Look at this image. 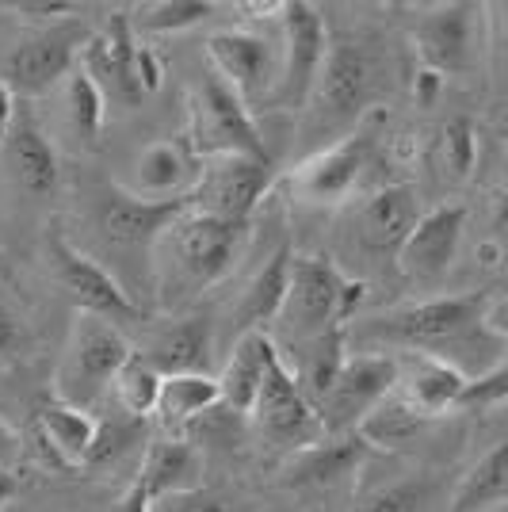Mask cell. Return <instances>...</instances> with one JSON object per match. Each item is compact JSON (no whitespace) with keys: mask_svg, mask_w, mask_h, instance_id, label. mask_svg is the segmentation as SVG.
Returning a JSON list of instances; mask_svg holds the SVG:
<instances>
[{"mask_svg":"<svg viewBox=\"0 0 508 512\" xmlns=\"http://www.w3.org/2000/svg\"><path fill=\"white\" fill-rule=\"evenodd\" d=\"M508 406V352L489 367L486 375L470 379L463 394V409H493Z\"/></svg>","mask_w":508,"mask_h":512,"instance_id":"39","label":"cell"},{"mask_svg":"<svg viewBox=\"0 0 508 512\" xmlns=\"http://www.w3.org/2000/svg\"><path fill=\"white\" fill-rule=\"evenodd\" d=\"M203 172V157L184 138H157L134 157V192L146 199H180L191 195Z\"/></svg>","mask_w":508,"mask_h":512,"instance_id":"22","label":"cell"},{"mask_svg":"<svg viewBox=\"0 0 508 512\" xmlns=\"http://www.w3.org/2000/svg\"><path fill=\"white\" fill-rule=\"evenodd\" d=\"M20 459V432L0 417V467H12Z\"/></svg>","mask_w":508,"mask_h":512,"instance_id":"45","label":"cell"},{"mask_svg":"<svg viewBox=\"0 0 508 512\" xmlns=\"http://www.w3.org/2000/svg\"><path fill=\"white\" fill-rule=\"evenodd\" d=\"M188 142L203 161L222 157V153H249V157H268L272 161V153H268L253 123V111L241 104L214 73L203 77L191 92Z\"/></svg>","mask_w":508,"mask_h":512,"instance_id":"11","label":"cell"},{"mask_svg":"<svg viewBox=\"0 0 508 512\" xmlns=\"http://www.w3.org/2000/svg\"><path fill=\"white\" fill-rule=\"evenodd\" d=\"M432 497H436V478L409 474V478H394V482L367 490L352 512H428Z\"/></svg>","mask_w":508,"mask_h":512,"instance_id":"33","label":"cell"},{"mask_svg":"<svg viewBox=\"0 0 508 512\" xmlns=\"http://www.w3.org/2000/svg\"><path fill=\"white\" fill-rule=\"evenodd\" d=\"M398 383V356L390 352H363L348 356L329 394L318 402L325 436H348L363 425V417L379 406Z\"/></svg>","mask_w":508,"mask_h":512,"instance_id":"14","label":"cell"},{"mask_svg":"<svg viewBox=\"0 0 508 512\" xmlns=\"http://www.w3.org/2000/svg\"><path fill=\"white\" fill-rule=\"evenodd\" d=\"M161 386H165V375H161L142 352H134V356L123 363V371L115 375L111 394H115V402H119V409H123L127 417H134V421H149V417H157Z\"/></svg>","mask_w":508,"mask_h":512,"instance_id":"31","label":"cell"},{"mask_svg":"<svg viewBox=\"0 0 508 512\" xmlns=\"http://www.w3.org/2000/svg\"><path fill=\"white\" fill-rule=\"evenodd\" d=\"M46 256L54 276L69 291V299L77 302L81 314H96L115 325H130L142 318L138 302L127 295V287L107 272L96 256H88L85 249H77L65 234H58V226L46 234Z\"/></svg>","mask_w":508,"mask_h":512,"instance_id":"13","label":"cell"},{"mask_svg":"<svg viewBox=\"0 0 508 512\" xmlns=\"http://www.w3.org/2000/svg\"><path fill=\"white\" fill-rule=\"evenodd\" d=\"M115 512H149L146 490H142L138 482H130V490L123 493V501H119V509H115Z\"/></svg>","mask_w":508,"mask_h":512,"instance_id":"47","label":"cell"},{"mask_svg":"<svg viewBox=\"0 0 508 512\" xmlns=\"http://www.w3.org/2000/svg\"><path fill=\"white\" fill-rule=\"evenodd\" d=\"M65 104H69V119H73L77 138L96 142V134H100L104 115H107V96L100 92V85L88 77L81 65L65 77Z\"/></svg>","mask_w":508,"mask_h":512,"instance_id":"35","label":"cell"},{"mask_svg":"<svg viewBox=\"0 0 508 512\" xmlns=\"http://www.w3.org/2000/svg\"><path fill=\"white\" fill-rule=\"evenodd\" d=\"M272 188V161L249 153L207 157L191 188V211L222 222H253V211Z\"/></svg>","mask_w":508,"mask_h":512,"instance_id":"12","label":"cell"},{"mask_svg":"<svg viewBox=\"0 0 508 512\" xmlns=\"http://www.w3.org/2000/svg\"><path fill=\"white\" fill-rule=\"evenodd\" d=\"M466 230V207L463 203H440L432 211L421 214L417 230L409 234V241L398 253V272H402L413 287H440L451 268H455V256L463 245Z\"/></svg>","mask_w":508,"mask_h":512,"instance_id":"18","label":"cell"},{"mask_svg":"<svg viewBox=\"0 0 508 512\" xmlns=\"http://www.w3.org/2000/svg\"><path fill=\"white\" fill-rule=\"evenodd\" d=\"M35 432L46 455L65 470H81L92 459L96 448V432H100V417L92 409L69 406L58 394H43L35 402Z\"/></svg>","mask_w":508,"mask_h":512,"instance_id":"21","label":"cell"},{"mask_svg":"<svg viewBox=\"0 0 508 512\" xmlns=\"http://www.w3.org/2000/svg\"><path fill=\"white\" fill-rule=\"evenodd\" d=\"M4 157L8 169L16 176L20 192L35 195V199H50L62 184V169H58V153L50 146L43 130L31 119H16L8 138H4Z\"/></svg>","mask_w":508,"mask_h":512,"instance_id":"23","label":"cell"},{"mask_svg":"<svg viewBox=\"0 0 508 512\" xmlns=\"http://www.w3.org/2000/svg\"><path fill=\"white\" fill-rule=\"evenodd\" d=\"M253 237V222H222L211 214L188 211L172 222L153 245V279L165 306L195 299L233 272Z\"/></svg>","mask_w":508,"mask_h":512,"instance_id":"2","label":"cell"},{"mask_svg":"<svg viewBox=\"0 0 508 512\" xmlns=\"http://www.w3.org/2000/svg\"><path fill=\"white\" fill-rule=\"evenodd\" d=\"M466 386H470V375L455 363L436 360V356H398L394 394L424 421L463 409Z\"/></svg>","mask_w":508,"mask_h":512,"instance_id":"20","label":"cell"},{"mask_svg":"<svg viewBox=\"0 0 508 512\" xmlns=\"http://www.w3.org/2000/svg\"><path fill=\"white\" fill-rule=\"evenodd\" d=\"M291 249L283 245L276 256H268V264L260 268L249 283V291L241 295L237 306V325L241 333H264L268 321H279V310L287 302V287H291Z\"/></svg>","mask_w":508,"mask_h":512,"instance_id":"27","label":"cell"},{"mask_svg":"<svg viewBox=\"0 0 508 512\" xmlns=\"http://www.w3.org/2000/svg\"><path fill=\"white\" fill-rule=\"evenodd\" d=\"M486 291L436 295L405 302L360 321V341L371 348H394L402 356H436L463 367L470 379L486 375L508 348L486 329Z\"/></svg>","mask_w":508,"mask_h":512,"instance_id":"1","label":"cell"},{"mask_svg":"<svg viewBox=\"0 0 508 512\" xmlns=\"http://www.w3.org/2000/svg\"><path fill=\"white\" fill-rule=\"evenodd\" d=\"M276 352V341L268 333H241L237 344H233L230 360L218 375V386H222V406H230L233 413H245L253 417L256 398H260V386H264V375H268V360Z\"/></svg>","mask_w":508,"mask_h":512,"instance_id":"24","label":"cell"},{"mask_svg":"<svg viewBox=\"0 0 508 512\" xmlns=\"http://www.w3.org/2000/svg\"><path fill=\"white\" fill-rule=\"evenodd\" d=\"M96 31L88 27L81 16L77 20L54 23V27H35L23 43H16V50L4 58L0 77L12 85L16 96H43L50 88L65 81L85 54L88 39Z\"/></svg>","mask_w":508,"mask_h":512,"instance_id":"9","label":"cell"},{"mask_svg":"<svg viewBox=\"0 0 508 512\" xmlns=\"http://www.w3.org/2000/svg\"><path fill=\"white\" fill-rule=\"evenodd\" d=\"M149 512H226V501L218 493L195 486V490H176L165 493V497H153Z\"/></svg>","mask_w":508,"mask_h":512,"instance_id":"40","label":"cell"},{"mask_svg":"<svg viewBox=\"0 0 508 512\" xmlns=\"http://www.w3.org/2000/svg\"><path fill=\"white\" fill-rule=\"evenodd\" d=\"M489 12H493V20L501 27V39H505V46H508V4H497V8H489Z\"/></svg>","mask_w":508,"mask_h":512,"instance_id":"51","label":"cell"},{"mask_svg":"<svg viewBox=\"0 0 508 512\" xmlns=\"http://www.w3.org/2000/svg\"><path fill=\"white\" fill-rule=\"evenodd\" d=\"M207 62L214 77L256 115L276 100L283 77V39H272L256 27H226L207 39Z\"/></svg>","mask_w":508,"mask_h":512,"instance_id":"6","label":"cell"},{"mask_svg":"<svg viewBox=\"0 0 508 512\" xmlns=\"http://www.w3.org/2000/svg\"><path fill=\"white\" fill-rule=\"evenodd\" d=\"M279 39H283V77H279L272 111H306L329 58V31L314 4L287 0L279 4Z\"/></svg>","mask_w":508,"mask_h":512,"instance_id":"10","label":"cell"},{"mask_svg":"<svg viewBox=\"0 0 508 512\" xmlns=\"http://www.w3.org/2000/svg\"><path fill=\"white\" fill-rule=\"evenodd\" d=\"M142 425H146V421H134L127 413H119V421H115V417H111V421H100L96 448H92L88 467H111V463H119V459L142 440Z\"/></svg>","mask_w":508,"mask_h":512,"instance_id":"37","label":"cell"},{"mask_svg":"<svg viewBox=\"0 0 508 512\" xmlns=\"http://www.w3.org/2000/svg\"><path fill=\"white\" fill-rule=\"evenodd\" d=\"M440 92H444V77L432 73V69H417V77H413V100L421 107H432L440 100Z\"/></svg>","mask_w":508,"mask_h":512,"instance_id":"43","label":"cell"},{"mask_svg":"<svg viewBox=\"0 0 508 512\" xmlns=\"http://www.w3.org/2000/svg\"><path fill=\"white\" fill-rule=\"evenodd\" d=\"M130 356H134V344L115 321L77 310L65 341V356L54 375V394L69 406L92 409L104 394H111V383Z\"/></svg>","mask_w":508,"mask_h":512,"instance_id":"4","label":"cell"},{"mask_svg":"<svg viewBox=\"0 0 508 512\" xmlns=\"http://www.w3.org/2000/svg\"><path fill=\"white\" fill-rule=\"evenodd\" d=\"M428 425L424 417H417L413 409L405 406L402 398L390 390L386 398H382L379 406L371 409L367 417H363V425L356 428V436H360L367 448L375 451H394L398 444H405V440H413L421 428Z\"/></svg>","mask_w":508,"mask_h":512,"instance_id":"32","label":"cell"},{"mask_svg":"<svg viewBox=\"0 0 508 512\" xmlns=\"http://www.w3.org/2000/svg\"><path fill=\"white\" fill-rule=\"evenodd\" d=\"M138 46H142V39H138L130 16L115 12L104 31H96L88 39L85 54H81V69L100 85V92L127 107L142 104V92L134 85V54H138Z\"/></svg>","mask_w":508,"mask_h":512,"instance_id":"19","label":"cell"},{"mask_svg":"<svg viewBox=\"0 0 508 512\" xmlns=\"http://www.w3.org/2000/svg\"><path fill=\"white\" fill-rule=\"evenodd\" d=\"M508 505V436L463 474L451 497V512H493Z\"/></svg>","mask_w":508,"mask_h":512,"instance_id":"29","label":"cell"},{"mask_svg":"<svg viewBox=\"0 0 508 512\" xmlns=\"http://www.w3.org/2000/svg\"><path fill=\"white\" fill-rule=\"evenodd\" d=\"M20 493V478H16V470L12 467H0V509L4 505H12V497Z\"/></svg>","mask_w":508,"mask_h":512,"instance_id":"49","label":"cell"},{"mask_svg":"<svg viewBox=\"0 0 508 512\" xmlns=\"http://www.w3.org/2000/svg\"><path fill=\"white\" fill-rule=\"evenodd\" d=\"M35 356V333L16 314L8 302L0 299V363H27Z\"/></svg>","mask_w":508,"mask_h":512,"instance_id":"38","label":"cell"},{"mask_svg":"<svg viewBox=\"0 0 508 512\" xmlns=\"http://www.w3.org/2000/svg\"><path fill=\"white\" fill-rule=\"evenodd\" d=\"M421 222V203L409 184H390L367 195L356 211L348 214L344 230H348V245L360 256H371L375 264L398 260L402 245Z\"/></svg>","mask_w":508,"mask_h":512,"instance_id":"16","label":"cell"},{"mask_svg":"<svg viewBox=\"0 0 508 512\" xmlns=\"http://www.w3.org/2000/svg\"><path fill=\"white\" fill-rule=\"evenodd\" d=\"M436 161L444 169L447 180L463 184L466 176L474 172V161H478V130L466 115H455L444 130H440V142H436Z\"/></svg>","mask_w":508,"mask_h":512,"instance_id":"36","label":"cell"},{"mask_svg":"<svg viewBox=\"0 0 508 512\" xmlns=\"http://www.w3.org/2000/svg\"><path fill=\"white\" fill-rule=\"evenodd\" d=\"M161 375H188L203 371L211 356V325L207 318H172L142 352Z\"/></svg>","mask_w":508,"mask_h":512,"instance_id":"26","label":"cell"},{"mask_svg":"<svg viewBox=\"0 0 508 512\" xmlns=\"http://www.w3.org/2000/svg\"><path fill=\"white\" fill-rule=\"evenodd\" d=\"M12 12L31 27H54V23L77 20V4H65V0H27V4H12Z\"/></svg>","mask_w":508,"mask_h":512,"instance_id":"41","label":"cell"},{"mask_svg":"<svg viewBox=\"0 0 508 512\" xmlns=\"http://www.w3.org/2000/svg\"><path fill=\"white\" fill-rule=\"evenodd\" d=\"M199 474H203L199 451L180 436H161V440L146 444V455H142V467L134 474V482L153 501V497H165V493L176 490H195Z\"/></svg>","mask_w":508,"mask_h":512,"instance_id":"25","label":"cell"},{"mask_svg":"<svg viewBox=\"0 0 508 512\" xmlns=\"http://www.w3.org/2000/svg\"><path fill=\"white\" fill-rule=\"evenodd\" d=\"M253 425L260 432V440L276 444V448L306 451L314 448L318 440H325L318 406L302 390L295 367L279 352V344L272 352V360H268V375H264V386H260V398H256L253 409Z\"/></svg>","mask_w":508,"mask_h":512,"instance_id":"7","label":"cell"},{"mask_svg":"<svg viewBox=\"0 0 508 512\" xmlns=\"http://www.w3.org/2000/svg\"><path fill=\"white\" fill-rule=\"evenodd\" d=\"M363 299H367V283L344 276L333 260L295 256L291 260V287H287V302L279 310V321L291 333V341L306 344L321 333L344 329L356 318Z\"/></svg>","mask_w":508,"mask_h":512,"instance_id":"3","label":"cell"},{"mask_svg":"<svg viewBox=\"0 0 508 512\" xmlns=\"http://www.w3.org/2000/svg\"><path fill=\"white\" fill-rule=\"evenodd\" d=\"M20 287V276H16V264H12V256L4 249V241H0V291H16Z\"/></svg>","mask_w":508,"mask_h":512,"instance_id":"48","label":"cell"},{"mask_svg":"<svg viewBox=\"0 0 508 512\" xmlns=\"http://www.w3.org/2000/svg\"><path fill=\"white\" fill-rule=\"evenodd\" d=\"M363 455H367V444H363L356 432H348V436H325L314 448L298 451V463L291 474H295L302 486H329V482H337L340 474H352V470L360 467Z\"/></svg>","mask_w":508,"mask_h":512,"instance_id":"30","label":"cell"},{"mask_svg":"<svg viewBox=\"0 0 508 512\" xmlns=\"http://www.w3.org/2000/svg\"><path fill=\"white\" fill-rule=\"evenodd\" d=\"M489 8L482 4H436L413 23V46L421 69H432L440 77H463L474 73L486 46Z\"/></svg>","mask_w":508,"mask_h":512,"instance_id":"8","label":"cell"},{"mask_svg":"<svg viewBox=\"0 0 508 512\" xmlns=\"http://www.w3.org/2000/svg\"><path fill=\"white\" fill-rule=\"evenodd\" d=\"M211 16L214 4H203V0H153V4L134 8L130 23H134V31H146V35H172V31H188Z\"/></svg>","mask_w":508,"mask_h":512,"instance_id":"34","label":"cell"},{"mask_svg":"<svg viewBox=\"0 0 508 512\" xmlns=\"http://www.w3.org/2000/svg\"><path fill=\"white\" fill-rule=\"evenodd\" d=\"M222 402V386L207 371H188V375H165L161 402H157V421L165 432H184L191 421H199L207 409Z\"/></svg>","mask_w":508,"mask_h":512,"instance_id":"28","label":"cell"},{"mask_svg":"<svg viewBox=\"0 0 508 512\" xmlns=\"http://www.w3.org/2000/svg\"><path fill=\"white\" fill-rule=\"evenodd\" d=\"M12 123H16V92L0 77V138H8Z\"/></svg>","mask_w":508,"mask_h":512,"instance_id":"46","label":"cell"},{"mask_svg":"<svg viewBox=\"0 0 508 512\" xmlns=\"http://www.w3.org/2000/svg\"><path fill=\"white\" fill-rule=\"evenodd\" d=\"M486 329L489 337H497V341L508 348V295H497V299L486 302Z\"/></svg>","mask_w":508,"mask_h":512,"instance_id":"44","label":"cell"},{"mask_svg":"<svg viewBox=\"0 0 508 512\" xmlns=\"http://www.w3.org/2000/svg\"><path fill=\"white\" fill-rule=\"evenodd\" d=\"M161 81H165V65H161V58H157V50L153 46H138V54H134V85H138V92H142V100L146 96H153L157 88H161Z\"/></svg>","mask_w":508,"mask_h":512,"instance_id":"42","label":"cell"},{"mask_svg":"<svg viewBox=\"0 0 508 512\" xmlns=\"http://www.w3.org/2000/svg\"><path fill=\"white\" fill-rule=\"evenodd\" d=\"M493 222H497V226H508V176H505V184H501V192H497V207H493Z\"/></svg>","mask_w":508,"mask_h":512,"instance_id":"50","label":"cell"},{"mask_svg":"<svg viewBox=\"0 0 508 512\" xmlns=\"http://www.w3.org/2000/svg\"><path fill=\"white\" fill-rule=\"evenodd\" d=\"M371 85H375V65H371V54L363 46H329L325 69H321L318 85L310 92V104H306V111H310L306 115V130L314 138H321L318 150L348 138L352 130H360Z\"/></svg>","mask_w":508,"mask_h":512,"instance_id":"5","label":"cell"},{"mask_svg":"<svg viewBox=\"0 0 508 512\" xmlns=\"http://www.w3.org/2000/svg\"><path fill=\"white\" fill-rule=\"evenodd\" d=\"M371 150H375L371 130H352L348 138L298 161L287 184H291L298 203H306V207H337L363 184V169L371 161Z\"/></svg>","mask_w":508,"mask_h":512,"instance_id":"15","label":"cell"},{"mask_svg":"<svg viewBox=\"0 0 508 512\" xmlns=\"http://www.w3.org/2000/svg\"><path fill=\"white\" fill-rule=\"evenodd\" d=\"M191 211V195L146 199L127 188H111L100 199V234L119 253H153V245L180 214Z\"/></svg>","mask_w":508,"mask_h":512,"instance_id":"17","label":"cell"}]
</instances>
